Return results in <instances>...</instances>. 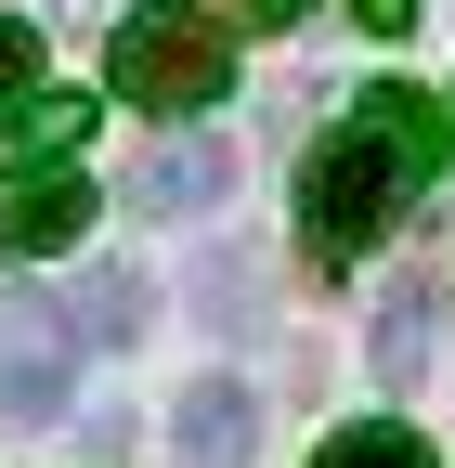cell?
Segmentation results:
<instances>
[{
  "mask_svg": "<svg viewBox=\"0 0 455 468\" xmlns=\"http://www.w3.org/2000/svg\"><path fill=\"white\" fill-rule=\"evenodd\" d=\"M442 169V104L429 91H365L352 117H338V144L300 169V234H312V261H352V248H377L390 221L417 208V183Z\"/></svg>",
  "mask_w": 455,
  "mask_h": 468,
  "instance_id": "6da1fadb",
  "label": "cell"
},
{
  "mask_svg": "<svg viewBox=\"0 0 455 468\" xmlns=\"http://www.w3.org/2000/svg\"><path fill=\"white\" fill-rule=\"evenodd\" d=\"M104 79H118V104H143V117H196V104L235 91V27L196 14V0H143V14H118Z\"/></svg>",
  "mask_w": 455,
  "mask_h": 468,
  "instance_id": "7a4b0ae2",
  "label": "cell"
},
{
  "mask_svg": "<svg viewBox=\"0 0 455 468\" xmlns=\"http://www.w3.org/2000/svg\"><path fill=\"white\" fill-rule=\"evenodd\" d=\"M79 300H39V286H0V417H66V390H79Z\"/></svg>",
  "mask_w": 455,
  "mask_h": 468,
  "instance_id": "3957f363",
  "label": "cell"
},
{
  "mask_svg": "<svg viewBox=\"0 0 455 468\" xmlns=\"http://www.w3.org/2000/svg\"><path fill=\"white\" fill-rule=\"evenodd\" d=\"M221 196H235V156H221L208 131H169V144L131 169V208H143V221H196V208H221Z\"/></svg>",
  "mask_w": 455,
  "mask_h": 468,
  "instance_id": "277c9868",
  "label": "cell"
},
{
  "mask_svg": "<svg viewBox=\"0 0 455 468\" xmlns=\"http://www.w3.org/2000/svg\"><path fill=\"white\" fill-rule=\"evenodd\" d=\"M169 442H183V468H248V442H260L248 378H196V390H183V417H169Z\"/></svg>",
  "mask_w": 455,
  "mask_h": 468,
  "instance_id": "5b68a950",
  "label": "cell"
},
{
  "mask_svg": "<svg viewBox=\"0 0 455 468\" xmlns=\"http://www.w3.org/2000/svg\"><path fill=\"white\" fill-rule=\"evenodd\" d=\"M79 234H91V183H79V169L0 196V261H52V248H79Z\"/></svg>",
  "mask_w": 455,
  "mask_h": 468,
  "instance_id": "8992f818",
  "label": "cell"
},
{
  "mask_svg": "<svg viewBox=\"0 0 455 468\" xmlns=\"http://www.w3.org/2000/svg\"><path fill=\"white\" fill-rule=\"evenodd\" d=\"M79 144H91V104H79V91H26V104H0V183H14V169L79 156Z\"/></svg>",
  "mask_w": 455,
  "mask_h": 468,
  "instance_id": "52a82bcc",
  "label": "cell"
},
{
  "mask_svg": "<svg viewBox=\"0 0 455 468\" xmlns=\"http://www.w3.org/2000/svg\"><path fill=\"white\" fill-rule=\"evenodd\" d=\"M365 365H377V390H417V365H429V273H390V300L365 325Z\"/></svg>",
  "mask_w": 455,
  "mask_h": 468,
  "instance_id": "ba28073f",
  "label": "cell"
},
{
  "mask_svg": "<svg viewBox=\"0 0 455 468\" xmlns=\"http://www.w3.org/2000/svg\"><path fill=\"white\" fill-rule=\"evenodd\" d=\"M312 468H442V455H429V442H417L404 417H365V430H338V442H325Z\"/></svg>",
  "mask_w": 455,
  "mask_h": 468,
  "instance_id": "9c48e42d",
  "label": "cell"
},
{
  "mask_svg": "<svg viewBox=\"0 0 455 468\" xmlns=\"http://www.w3.org/2000/svg\"><path fill=\"white\" fill-rule=\"evenodd\" d=\"M196 300H208L221 325H248V313H260V261H248V248H221V261L196 273Z\"/></svg>",
  "mask_w": 455,
  "mask_h": 468,
  "instance_id": "30bf717a",
  "label": "cell"
},
{
  "mask_svg": "<svg viewBox=\"0 0 455 468\" xmlns=\"http://www.w3.org/2000/svg\"><path fill=\"white\" fill-rule=\"evenodd\" d=\"M131 325H143V273L104 261V273H91V338H131Z\"/></svg>",
  "mask_w": 455,
  "mask_h": 468,
  "instance_id": "8fae6325",
  "label": "cell"
},
{
  "mask_svg": "<svg viewBox=\"0 0 455 468\" xmlns=\"http://www.w3.org/2000/svg\"><path fill=\"white\" fill-rule=\"evenodd\" d=\"M26 91H39V27L0 14V104H26Z\"/></svg>",
  "mask_w": 455,
  "mask_h": 468,
  "instance_id": "7c38bea8",
  "label": "cell"
},
{
  "mask_svg": "<svg viewBox=\"0 0 455 468\" xmlns=\"http://www.w3.org/2000/svg\"><path fill=\"white\" fill-rule=\"evenodd\" d=\"M352 27H377V39H404V27H417V0H352Z\"/></svg>",
  "mask_w": 455,
  "mask_h": 468,
  "instance_id": "4fadbf2b",
  "label": "cell"
},
{
  "mask_svg": "<svg viewBox=\"0 0 455 468\" xmlns=\"http://www.w3.org/2000/svg\"><path fill=\"white\" fill-rule=\"evenodd\" d=\"M248 14H260V27H300V14H312V0H248Z\"/></svg>",
  "mask_w": 455,
  "mask_h": 468,
  "instance_id": "5bb4252c",
  "label": "cell"
}]
</instances>
